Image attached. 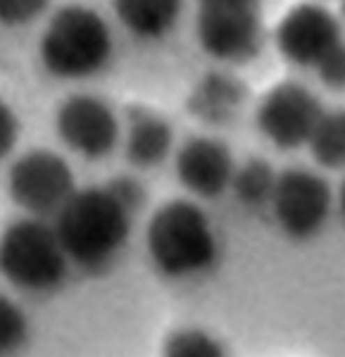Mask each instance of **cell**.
Returning a JSON list of instances; mask_svg holds the SVG:
<instances>
[{"instance_id":"9","label":"cell","mask_w":345,"mask_h":357,"mask_svg":"<svg viewBox=\"0 0 345 357\" xmlns=\"http://www.w3.org/2000/svg\"><path fill=\"white\" fill-rule=\"evenodd\" d=\"M55 131L69 151L100 160L119 141V122L112 107L95 96H72L55 114Z\"/></svg>"},{"instance_id":"10","label":"cell","mask_w":345,"mask_h":357,"mask_svg":"<svg viewBox=\"0 0 345 357\" xmlns=\"http://www.w3.org/2000/svg\"><path fill=\"white\" fill-rule=\"evenodd\" d=\"M341 43V26L329 10L314 3L296 5L276 26V48L298 67H317Z\"/></svg>"},{"instance_id":"18","label":"cell","mask_w":345,"mask_h":357,"mask_svg":"<svg viewBox=\"0 0 345 357\" xmlns=\"http://www.w3.org/2000/svg\"><path fill=\"white\" fill-rule=\"evenodd\" d=\"M29 319L24 310L8 296H0V357L17 353L26 343Z\"/></svg>"},{"instance_id":"15","label":"cell","mask_w":345,"mask_h":357,"mask_svg":"<svg viewBox=\"0 0 345 357\" xmlns=\"http://www.w3.org/2000/svg\"><path fill=\"white\" fill-rule=\"evenodd\" d=\"M307 148L319 167L345 169V110H324L309 136Z\"/></svg>"},{"instance_id":"2","label":"cell","mask_w":345,"mask_h":357,"mask_svg":"<svg viewBox=\"0 0 345 357\" xmlns=\"http://www.w3.org/2000/svg\"><path fill=\"white\" fill-rule=\"evenodd\" d=\"M146 248L153 267L169 279L205 274L220 255L215 227L200 205L169 200L148 222Z\"/></svg>"},{"instance_id":"7","label":"cell","mask_w":345,"mask_h":357,"mask_svg":"<svg viewBox=\"0 0 345 357\" xmlns=\"http://www.w3.org/2000/svg\"><path fill=\"white\" fill-rule=\"evenodd\" d=\"M10 195L31 217L53 215L77 191L72 167L53 151H29L17 158L8 174Z\"/></svg>"},{"instance_id":"14","label":"cell","mask_w":345,"mask_h":357,"mask_svg":"<svg viewBox=\"0 0 345 357\" xmlns=\"http://www.w3.org/2000/svg\"><path fill=\"white\" fill-rule=\"evenodd\" d=\"M243 100V86L224 74H207L191 96V107L203 119L217 122L236 112Z\"/></svg>"},{"instance_id":"1","label":"cell","mask_w":345,"mask_h":357,"mask_svg":"<svg viewBox=\"0 0 345 357\" xmlns=\"http://www.w3.org/2000/svg\"><path fill=\"white\" fill-rule=\"evenodd\" d=\"M55 215L53 229L67 260L95 269L126 245L134 210L110 186H91L74 191Z\"/></svg>"},{"instance_id":"5","label":"cell","mask_w":345,"mask_h":357,"mask_svg":"<svg viewBox=\"0 0 345 357\" xmlns=\"http://www.w3.org/2000/svg\"><path fill=\"white\" fill-rule=\"evenodd\" d=\"M262 0H198V41L222 62H245L262 45Z\"/></svg>"},{"instance_id":"21","label":"cell","mask_w":345,"mask_h":357,"mask_svg":"<svg viewBox=\"0 0 345 357\" xmlns=\"http://www.w3.org/2000/svg\"><path fill=\"white\" fill-rule=\"evenodd\" d=\"M20 138V119L13 112V107L0 98V160L15 148Z\"/></svg>"},{"instance_id":"11","label":"cell","mask_w":345,"mask_h":357,"mask_svg":"<svg viewBox=\"0 0 345 357\" xmlns=\"http://www.w3.org/2000/svg\"><path fill=\"white\" fill-rule=\"evenodd\" d=\"M174 169L186 191L212 200L231 188L236 165L227 143H222L220 138L195 136L179 148Z\"/></svg>"},{"instance_id":"12","label":"cell","mask_w":345,"mask_h":357,"mask_svg":"<svg viewBox=\"0 0 345 357\" xmlns=\"http://www.w3.org/2000/svg\"><path fill=\"white\" fill-rule=\"evenodd\" d=\"M171 126L151 110H131L126 129V160L134 167L148 169L164 162L171 151Z\"/></svg>"},{"instance_id":"3","label":"cell","mask_w":345,"mask_h":357,"mask_svg":"<svg viewBox=\"0 0 345 357\" xmlns=\"http://www.w3.org/2000/svg\"><path fill=\"white\" fill-rule=\"evenodd\" d=\"M112 31L95 10L65 5L48 22L41 38V62L57 79H86L107 67Z\"/></svg>"},{"instance_id":"22","label":"cell","mask_w":345,"mask_h":357,"mask_svg":"<svg viewBox=\"0 0 345 357\" xmlns=\"http://www.w3.org/2000/svg\"><path fill=\"white\" fill-rule=\"evenodd\" d=\"M338 207H341V215H343V222H345V181L341 186V193H338Z\"/></svg>"},{"instance_id":"19","label":"cell","mask_w":345,"mask_h":357,"mask_svg":"<svg viewBox=\"0 0 345 357\" xmlns=\"http://www.w3.org/2000/svg\"><path fill=\"white\" fill-rule=\"evenodd\" d=\"M50 0H0V24L24 26L45 13Z\"/></svg>"},{"instance_id":"20","label":"cell","mask_w":345,"mask_h":357,"mask_svg":"<svg viewBox=\"0 0 345 357\" xmlns=\"http://www.w3.org/2000/svg\"><path fill=\"white\" fill-rule=\"evenodd\" d=\"M321 79V84L329 86L333 91L345 89V43L341 41L333 50H329L314 67Z\"/></svg>"},{"instance_id":"17","label":"cell","mask_w":345,"mask_h":357,"mask_svg":"<svg viewBox=\"0 0 345 357\" xmlns=\"http://www.w3.org/2000/svg\"><path fill=\"white\" fill-rule=\"evenodd\" d=\"M162 357H227L224 345L203 329H179L167 336Z\"/></svg>"},{"instance_id":"4","label":"cell","mask_w":345,"mask_h":357,"mask_svg":"<svg viewBox=\"0 0 345 357\" xmlns=\"http://www.w3.org/2000/svg\"><path fill=\"white\" fill-rule=\"evenodd\" d=\"M67 264L55 229L38 217L13 222L0 234V274L17 289L53 291L65 279Z\"/></svg>"},{"instance_id":"6","label":"cell","mask_w":345,"mask_h":357,"mask_svg":"<svg viewBox=\"0 0 345 357\" xmlns=\"http://www.w3.org/2000/svg\"><path fill=\"white\" fill-rule=\"evenodd\" d=\"M269 205L281 231L296 241H307L314 238L329 222L333 193L324 176L293 167L276 174Z\"/></svg>"},{"instance_id":"16","label":"cell","mask_w":345,"mask_h":357,"mask_svg":"<svg viewBox=\"0 0 345 357\" xmlns=\"http://www.w3.org/2000/svg\"><path fill=\"white\" fill-rule=\"evenodd\" d=\"M274 183H276V172L272 169V165L257 158L248 160L243 167H238L231 178V188L236 198L245 207L269 205L274 193Z\"/></svg>"},{"instance_id":"23","label":"cell","mask_w":345,"mask_h":357,"mask_svg":"<svg viewBox=\"0 0 345 357\" xmlns=\"http://www.w3.org/2000/svg\"><path fill=\"white\" fill-rule=\"evenodd\" d=\"M343 17H345V0H343Z\"/></svg>"},{"instance_id":"8","label":"cell","mask_w":345,"mask_h":357,"mask_svg":"<svg viewBox=\"0 0 345 357\" xmlns=\"http://www.w3.org/2000/svg\"><path fill=\"white\" fill-rule=\"evenodd\" d=\"M324 114L319 98L302 84L284 82L269 89L257 105V129L279 151L307 146L314 126Z\"/></svg>"},{"instance_id":"13","label":"cell","mask_w":345,"mask_h":357,"mask_svg":"<svg viewBox=\"0 0 345 357\" xmlns=\"http://www.w3.org/2000/svg\"><path fill=\"white\" fill-rule=\"evenodd\" d=\"M117 20L138 38H162L179 22L183 0H112Z\"/></svg>"}]
</instances>
